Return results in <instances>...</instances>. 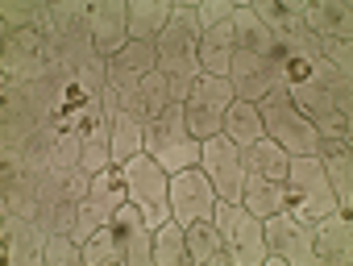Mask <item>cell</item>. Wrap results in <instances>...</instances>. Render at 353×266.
<instances>
[{
  "instance_id": "6da1fadb",
  "label": "cell",
  "mask_w": 353,
  "mask_h": 266,
  "mask_svg": "<svg viewBox=\"0 0 353 266\" xmlns=\"http://www.w3.org/2000/svg\"><path fill=\"white\" fill-rule=\"evenodd\" d=\"M287 96L295 108L316 125L320 142H349V108H353V83L332 63L316 59H287Z\"/></svg>"
},
{
  "instance_id": "7a4b0ae2",
  "label": "cell",
  "mask_w": 353,
  "mask_h": 266,
  "mask_svg": "<svg viewBox=\"0 0 353 266\" xmlns=\"http://www.w3.org/2000/svg\"><path fill=\"white\" fill-rule=\"evenodd\" d=\"M283 79H287V54L279 50L270 30L258 21V13L250 5H237L233 9V67H229L233 96L258 104Z\"/></svg>"
},
{
  "instance_id": "3957f363",
  "label": "cell",
  "mask_w": 353,
  "mask_h": 266,
  "mask_svg": "<svg viewBox=\"0 0 353 266\" xmlns=\"http://www.w3.org/2000/svg\"><path fill=\"white\" fill-rule=\"evenodd\" d=\"M200 34L204 30H200V17H196V5H174L170 21L154 38L158 71L170 83V104H183L188 92H192V83L204 75L200 71Z\"/></svg>"
},
{
  "instance_id": "277c9868",
  "label": "cell",
  "mask_w": 353,
  "mask_h": 266,
  "mask_svg": "<svg viewBox=\"0 0 353 266\" xmlns=\"http://www.w3.org/2000/svg\"><path fill=\"white\" fill-rule=\"evenodd\" d=\"M200 138H192L188 129V116H183V104H166L162 116L145 121V154L166 171H188V167H200Z\"/></svg>"
},
{
  "instance_id": "5b68a950",
  "label": "cell",
  "mask_w": 353,
  "mask_h": 266,
  "mask_svg": "<svg viewBox=\"0 0 353 266\" xmlns=\"http://www.w3.org/2000/svg\"><path fill=\"white\" fill-rule=\"evenodd\" d=\"M258 112H262V129L266 138L279 142L287 154H316L320 138H316V125L295 108V100L287 96V88H270L262 100H258Z\"/></svg>"
},
{
  "instance_id": "8992f818",
  "label": "cell",
  "mask_w": 353,
  "mask_h": 266,
  "mask_svg": "<svg viewBox=\"0 0 353 266\" xmlns=\"http://www.w3.org/2000/svg\"><path fill=\"white\" fill-rule=\"evenodd\" d=\"M212 225L221 229V245H225L229 266H266V254H270L266 249V233H262V221L245 204L216 200Z\"/></svg>"
},
{
  "instance_id": "52a82bcc",
  "label": "cell",
  "mask_w": 353,
  "mask_h": 266,
  "mask_svg": "<svg viewBox=\"0 0 353 266\" xmlns=\"http://www.w3.org/2000/svg\"><path fill=\"white\" fill-rule=\"evenodd\" d=\"M283 208L295 212L307 225L320 221V216H328V212H341L316 154H291V167H287V204Z\"/></svg>"
},
{
  "instance_id": "ba28073f",
  "label": "cell",
  "mask_w": 353,
  "mask_h": 266,
  "mask_svg": "<svg viewBox=\"0 0 353 266\" xmlns=\"http://www.w3.org/2000/svg\"><path fill=\"white\" fill-rule=\"evenodd\" d=\"M125 192L141 208V216H145L150 229H158V225L170 221V175L145 150L125 163Z\"/></svg>"
},
{
  "instance_id": "9c48e42d",
  "label": "cell",
  "mask_w": 353,
  "mask_h": 266,
  "mask_svg": "<svg viewBox=\"0 0 353 266\" xmlns=\"http://www.w3.org/2000/svg\"><path fill=\"white\" fill-rule=\"evenodd\" d=\"M154 67H158L154 42H129L121 54L108 59V88L117 92L121 108H129V112H137L145 121H150V112H145V100H141V83H145V75Z\"/></svg>"
},
{
  "instance_id": "30bf717a",
  "label": "cell",
  "mask_w": 353,
  "mask_h": 266,
  "mask_svg": "<svg viewBox=\"0 0 353 266\" xmlns=\"http://www.w3.org/2000/svg\"><path fill=\"white\" fill-rule=\"evenodd\" d=\"M250 9L258 13V21L270 30V38L279 42V50H283L287 59H316V54H320V42H316V34L303 25L299 5H287V0H254Z\"/></svg>"
},
{
  "instance_id": "8fae6325",
  "label": "cell",
  "mask_w": 353,
  "mask_h": 266,
  "mask_svg": "<svg viewBox=\"0 0 353 266\" xmlns=\"http://www.w3.org/2000/svg\"><path fill=\"white\" fill-rule=\"evenodd\" d=\"M233 83L221 79V75H200L183 100V116H188V129H192V138H212V133L225 129V112L233 104Z\"/></svg>"
},
{
  "instance_id": "7c38bea8",
  "label": "cell",
  "mask_w": 353,
  "mask_h": 266,
  "mask_svg": "<svg viewBox=\"0 0 353 266\" xmlns=\"http://www.w3.org/2000/svg\"><path fill=\"white\" fill-rule=\"evenodd\" d=\"M262 233H266V249H270L279 262H291V266H316L312 225L299 221L295 212L279 208V212L262 216Z\"/></svg>"
},
{
  "instance_id": "4fadbf2b",
  "label": "cell",
  "mask_w": 353,
  "mask_h": 266,
  "mask_svg": "<svg viewBox=\"0 0 353 266\" xmlns=\"http://www.w3.org/2000/svg\"><path fill=\"white\" fill-rule=\"evenodd\" d=\"M212 212H216V187L204 175V167L170 175V221L192 225V221H212Z\"/></svg>"
},
{
  "instance_id": "5bb4252c",
  "label": "cell",
  "mask_w": 353,
  "mask_h": 266,
  "mask_svg": "<svg viewBox=\"0 0 353 266\" xmlns=\"http://www.w3.org/2000/svg\"><path fill=\"white\" fill-rule=\"evenodd\" d=\"M200 167L216 187V200L241 204V183H245V167H241V150L225 138V133H212L200 146Z\"/></svg>"
},
{
  "instance_id": "9a60e30c",
  "label": "cell",
  "mask_w": 353,
  "mask_h": 266,
  "mask_svg": "<svg viewBox=\"0 0 353 266\" xmlns=\"http://www.w3.org/2000/svg\"><path fill=\"white\" fill-rule=\"evenodd\" d=\"M121 200H129V192H117V175H112V167H108V171H96L88 196L79 200V221H75V233H71V237L83 245L100 225H112Z\"/></svg>"
},
{
  "instance_id": "2e32d148",
  "label": "cell",
  "mask_w": 353,
  "mask_h": 266,
  "mask_svg": "<svg viewBox=\"0 0 353 266\" xmlns=\"http://www.w3.org/2000/svg\"><path fill=\"white\" fill-rule=\"evenodd\" d=\"M88 30H92L96 54L108 63L112 54H121L129 46V5L125 0H92L88 5Z\"/></svg>"
},
{
  "instance_id": "e0dca14e",
  "label": "cell",
  "mask_w": 353,
  "mask_h": 266,
  "mask_svg": "<svg viewBox=\"0 0 353 266\" xmlns=\"http://www.w3.org/2000/svg\"><path fill=\"white\" fill-rule=\"evenodd\" d=\"M46 241H50V233L38 221L5 212V258L13 266H42L46 262Z\"/></svg>"
},
{
  "instance_id": "ac0fdd59",
  "label": "cell",
  "mask_w": 353,
  "mask_h": 266,
  "mask_svg": "<svg viewBox=\"0 0 353 266\" xmlns=\"http://www.w3.org/2000/svg\"><path fill=\"white\" fill-rule=\"evenodd\" d=\"M112 225H117V233H121V241H125V262H129V266H150V262H154V229L145 225L141 208H137L133 200H121Z\"/></svg>"
},
{
  "instance_id": "d6986e66",
  "label": "cell",
  "mask_w": 353,
  "mask_h": 266,
  "mask_svg": "<svg viewBox=\"0 0 353 266\" xmlns=\"http://www.w3.org/2000/svg\"><path fill=\"white\" fill-rule=\"evenodd\" d=\"M312 245H316V262L349 266V258H353V233H349V216H345V212H328V216L312 221Z\"/></svg>"
},
{
  "instance_id": "ffe728a7",
  "label": "cell",
  "mask_w": 353,
  "mask_h": 266,
  "mask_svg": "<svg viewBox=\"0 0 353 266\" xmlns=\"http://www.w3.org/2000/svg\"><path fill=\"white\" fill-rule=\"evenodd\" d=\"M316 158L324 167V179H328L332 196H336V208L349 216V204H353V154H349V142H320Z\"/></svg>"
},
{
  "instance_id": "44dd1931",
  "label": "cell",
  "mask_w": 353,
  "mask_h": 266,
  "mask_svg": "<svg viewBox=\"0 0 353 266\" xmlns=\"http://www.w3.org/2000/svg\"><path fill=\"white\" fill-rule=\"evenodd\" d=\"M303 13V25L316 34V38H341L349 42L353 38V13L341 0H320V5H299Z\"/></svg>"
},
{
  "instance_id": "7402d4cb",
  "label": "cell",
  "mask_w": 353,
  "mask_h": 266,
  "mask_svg": "<svg viewBox=\"0 0 353 266\" xmlns=\"http://www.w3.org/2000/svg\"><path fill=\"white\" fill-rule=\"evenodd\" d=\"M229 67H233V17L200 34V71L229 79Z\"/></svg>"
},
{
  "instance_id": "603a6c76",
  "label": "cell",
  "mask_w": 353,
  "mask_h": 266,
  "mask_svg": "<svg viewBox=\"0 0 353 266\" xmlns=\"http://www.w3.org/2000/svg\"><path fill=\"white\" fill-rule=\"evenodd\" d=\"M0 17H5L9 30H38L46 42L59 38V25H54V13H50L46 0H9L0 9Z\"/></svg>"
},
{
  "instance_id": "cb8c5ba5",
  "label": "cell",
  "mask_w": 353,
  "mask_h": 266,
  "mask_svg": "<svg viewBox=\"0 0 353 266\" xmlns=\"http://www.w3.org/2000/svg\"><path fill=\"white\" fill-rule=\"evenodd\" d=\"M170 0H129V42H154L170 21Z\"/></svg>"
},
{
  "instance_id": "d4e9b609",
  "label": "cell",
  "mask_w": 353,
  "mask_h": 266,
  "mask_svg": "<svg viewBox=\"0 0 353 266\" xmlns=\"http://www.w3.org/2000/svg\"><path fill=\"white\" fill-rule=\"evenodd\" d=\"M221 133H225V138H229L237 150H245V146H254L258 138H266L258 104H250V100H233L229 112H225V129H221Z\"/></svg>"
},
{
  "instance_id": "484cf974",
  "label": "cell",
  "mask_w": 353,
  "mask_h": 266,
  "mask_svg": "<svg viewBox=\"0 0 353 266\" xmlns=\"http://www.w3.org/2000/svg\"><path fill=\"white\" fill-rule=\"evenodd\" d=\"M183 237H188V258L200 262V266H229L225 258V245H221V229L212 221H192L183 225Z\"/></svg>"
},
{
  "instance_id": "4316f807",
  "label": "cell",
  "mask_w": 353,
  "mask_h": 266,
  "mask_svg": "<svg viewBox=\"0 0 353 266\" xmlns=\"http://www.w3.org/2000/svg\"><path fill=\"white\" fill-rule=\"evenodd\" d=\"M79 154H83V133L75 125H59V138H54V150H50V179L63 192H67V179L79 167Z\"/></svg>"
},
{
  "instance_id": "83f0119b",
  "label": "cell",
  "mask_w": 353,
  "mask_h": 266,
  "mask_svg": "<svg viewBox=\"0 0 353 266\" xmlns=\"http://www.w3.org/2000/svg\"><path fill=\"white\" fill-rule=\"evenodd\" d=\"M50 75H54V71H50L46 54H30V50H13V46H5V83H9V88L42 83V79H50Z\"/></svg>"
},
{
  "instance_id": "f1b7e54d",
  "label": "cell",
  "mask_w": 353,
  "mask_h": 266,
  "mask_svg": "<svg viewBox=\"0 0 353 266\" xmlns=\"http://www.w3.org/2000/svg\"><path fill=\"white\" fill-rule=\"evenodd\" d=\"M108 262H125V241H121L117 225H100L83 241V266H108Z\"/></svg>"
},
{
  "instance_id": "f546056e",
  "label": "cell",
  "mask_w": 353,
  "mask_h": 266,
  "mask_svg": "<svg viewBox=\"0 0 353 266\" xmlns=\"http://www.w3.org/2000/svg\"><path fill=\"white\" fill-rule=\"evenodd\" d=\"M154 262L158 266H183V262H192L188 258V237H183L179 221H166V225L154 229Z\"/></svg>"
},
{
  "instance_id": "4dcf8cb0",
  "label": "cell",
  "mask_w": 353,
  "mask_h": 266,
  "mask_svg": "<svg viewBox=\"0 0 353 266\" xmlns=\"http://www.w3.org/2000/svg\"><path fill=\"white\" fill-rule=\"evenodd\" d=\"M46 266H83V245L67 233H50L46 241Z\"/></svg>"
},
{
  "instance_id": "1f68e13d",
  "label": "cell",
  "mask_w": 353,
  "mask_h": 266,
  "mask_svg": "<svg viewBox=\"0 0 353 266\" xmlns=\"http://www.w3.org/2000/svg\"><path fill=\"white\" fill-rule=\"evenodd\" d=\"M141 100H145V112H150V121L166 112V104H170V83H166V75H162L158 67L145 75V83H141Z\"/></svg>"
},
{
  "instance_id": "d6a6232c",
  "label": "cell",
  "mask_w": 353,
  "mask_h": 266,
  "mask_svg": "<svg viewBox=\"0 0 353 266\" xmlns=\"http://www.w3.org/2000/svg\"><path fill=\"white\" fill-rule=\"evenodd\" d=\"M316 42H320V59H324V63H332L341 75L353 71V50H349V42H341V38H316Z\"/></svg>"
},
{
  "instance_id": "836d02e7",
  "label": "cell",
  "mask_w": 353,
  "mask_h": 266,
  "mask_svg": "<svg viewBox=\"0 0 353 266\" xmlns=\"http://www.w3.org/2000/svg\"><path fill=\"white\" fill-rule=\"evenodd\" d=\"M233 0H204V5H196V17H200V30H212V25H221V21H229L233 17Z\"/></svg>"
}]
</instances>
